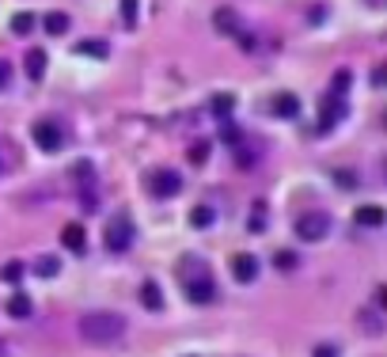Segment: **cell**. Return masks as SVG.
<instances>
[{"instance_id":"9a60e30c","label":"cell","mask_w":387,"mask_h":357,"mask_svg":"<svg viewBox=\"0 0 387 357\" xmlns=\"http://www.w3.org/2000/svg\"><path fill=\"white\" fill-rule=\"evenodd\" d=\"M383 217L387 213L380 209V205H361V209H357V224H365V228H380Z\"/></svg>"},{"instance_id":"9c48e42d","label":"cell","mask_w":387,"mask_h":357,"mask_svg":"<svg viewBox=\"0 0 387 357\" xmlns=\"http://www.w3.org/2000/svg\"><path fill=\"white\" fill-rule=\"evenodd\" d=\"M61 247H69L72 255H80V251L88 247V232H84V224H77V221L65 224L61 228Z\"/></svg>"},{"instance_id":"d6a6232c","label":"cell","mask_w":387,"mask_h":357,"mask_svg":"<svg viewBox=\"0 0 387 357\" xmlns=\"http://www.w3.org/2000/svg\"><path fill=\"white\" fill-rule=\"evenodd\" d=\"M0 167H4V164H0Z\"/></svg>"},{"instance_id":"7c38bea8","label":"cell","mask_w":387,"mask_h":357,"mask_svg":"<svg viewBox=\"0 0 387 357\" xmlns=\"http://www.w3.org/2000/svg\"><path fill=\"white\" fill-rule=\"evenodd\" d=\"M27 77L31 80H42L46 77V50H39V46H34V50H27Z\"/></svg>"},{"instance_id":"7a4b0ae2","label":"cell","mask_w":387,"mask_h":357,"mask_svg":"<svg viewBox=\"0 0 387 357\" xmlns=\"http://www.w3.org/2000/svg\"><path fill=\"white\" fill-rule=\"evenodd\" d=\"M183 270H190V274L183 278L190 304H213L216 300V281L209 274V266H202V262H194V259H183Z\"/></svg>"},{"instance_id":"4316f807","label":"cell","mask_w":387,"mask_h":357,"mask_svg":"<svg viewBox=\"0 0 387 357\" xmlns=\"http://www.w3.org/2000/svg\"><path fill=\"white\" fill-rule=\"evenodd\" d=\"M122 23L137 27V0H122Z\"/></svg>"},{"instance_id":"1f68e13d","label":"cell","mask_w":387,"mask_h":357,"mask_svg":"<svg viewBox=\"0 0 387 357\" xmlns=\"http://www.w3.org/2000/svg\"><path fill=\"white\" fill-rule=\"evenodd\" d=\"M0 350H4V342H0Z\"/></svg>"},{"instance_id":"52a82bcc","label":"cell","mask_w":387,"mask_h":357,"mask_svg":"<svg viewBox=\"0 0 387 357\" xmlns=\"http://www.w3.org/2000/svg\"><path fill=\"white\" fill-rule=\"evenodd\" d=\"M232 274H235V281H254L258 278V259L251 255V251H240V255H232Z\"/></svg>"},{"instance_id":"4dcf8cb0","label":"cell","mask_w":387,"mask_h":357,"mask_svg":"<svg viewBox=\"0 0 387 357\" xmlns=\"http://www.w3.org/2000/svg\"><path fill=\"white\" fill-rule=\"evenodd\" d=\"M338 183H342V190H353V186H357V175H349V171H338Z\"/></svg>"},{"instance_id":"2e32d148","label":"cell","mask_w":387,"mask_h":357,"mask_svg":"<svg viewBox=\"0 0 387 357\" xmlns=\"http://www.w3.org/2000/svg\"><path fill=\"white\" fill-rule=\"evenodd\" d=\"M8 316H12V319H27V316H31V297L15 293L12 300H8Z\"/></svg>"},{"instance_id":"d4e9b609","label":"cell","mask_w":387,"mask_h":357,"mask_svg":"<svg viewBox=\"0 0 387 357\" xmlns=\"http://www.w3.org/2000/svg\"><path fill=\"white\" fill-rule=\"evenodd\" d=\"M273 266H277V270H296L300 266L296 251H277V255H273Z\"/></svg>"},{"instance_id":"ac0fdd59","label":"cell","mask_w":387,"mask_h":357,"mask_svg":"<svg viewBox=\"0 0 387 357\" xmlns=\"http://www.w3.org/2000/svg\"><path fill=\"white\" fill-rule=\"evenodd\" d=\"M34 274H39V278H58V274H61V259L42 255L39 262H34Z\"/></svg>"},{"instance_id":"ffe728a7","label":"cell","mask_w":387,"mask_h":357,"mask_svg":"<svg viewBox=\"0 0 387 357\" xmlns=\"http://www.w3.org/2000/svg\"><path fill=\"white\" fill-rule=\"evenodd\" d=\"M72 50H77L80 53V58H107V42H77V46H72Z\"/></svg>"},{"instance_id":"f1b7e54d","label":"cell","mask_w":387,"mask_h":357,"mask_svg":"<svg viewBox=\"0 0 387 357\" xmlns=\"http://www.w3.org/2000/svg\"><path fill=\"white\" fill-rule=\"evenodd\" d=\"M311 357H338V346L323 342V346H315V350H311Z\"/></svg>"},{"instance_id":"44dd1931","label":"cell","mask_w":387,"mask_h":357,"mask_svg":"<svg viewBox=\"0 0 387 357\" xmlns=\"http://www.w3.org/2000/svg\"><path fill=\"white\" fill-rule=\"evenodd\" d=\"M213 221H216V217H213L209 205H194V209H190V224H194V228H209Z\"/></svg>"},{"instance_id":"6da1fadb","label":"cell","mask_w":387,"mask_h":357,"mask_svg":"<svg viewBox=\"0 0 387 357\" xmlns=\"http://www.w3.org/2000/svg\"><path fill=\"white\" fill-rule=\"evenodd\" d=\"M77 331H80L84 342H91V346H110V342H118V338L126 335V316H118V312H88V316H80Z\"/></svg>"},{"instance_id":"3957f363","label":"cell","mask_w":387,"mask_h":357,"mask_svg":"<svg viewBox=\"0 0 387 357\" xmlns=\"http://www.w3.org/2000/svg\"><path fill=\"white\" fill-rule=\"evenodd\" d=\"M103 240H107V247L122 255V251L133 247V221L126 217V213H118L114 221H107V228H103Z\"/></svg>"},{"instance_id":"ba28073f","label":"cell","mask_w":387,"mask_h":357,"mask_svg":"<svg viewBox=\"0 0 387 357\" xmlns=\"http://www.w3.org/2000/svg\"><path fill=\"white\" fill-rule=\"evenodd\" d=\"M346 115V103H342V91H330V99H323V118H319V134H327L338 118Z\"/></svg>"},{"instance_id":"5b68a950","label":"cell","mask_w":387,"mask_h":357,"mask_svg":"<svg viewBox=\"0 0 387 357\" xmlns=\"http://www.w3.org/2000/svg\"><path fill=\"white\" fill-rule=\"evenodd\" d=\"M148 190H152V198H175V194L183 190V175H178L175 167H156V171L148 175Z\"/></svg>"},{"instance_id":"83f0119b","label":"cell","mask_w":387,"mask_h":357,"mask_svg":"<svg viewBox=\"0 0 387 357\" xmlns=\"http://www.w3.org/2000/svg\"><path fill=\"white\" fill-rule=\"evenodd\" d=\"M235 164H240V167H254V164H258V152H254V148H243V152H235Z\"/></svg>"},{"instance_id":"603a6c76","label":"cell","mask_w":387,"mask_h":357,"mask_svg":"<svg viewBox=\"0 0 387 357\" xmlns=\"http://www.w3.org/2000/svg\"><path fill=\"white\" fill-rule=\"evenodd\" d=\"M251 232H262L266 228V202H254V209H251V224H247Z\"/></svg>"},{"instance_id":"4fadbf2b","label":"cell","mask_w":387,"mask_h":357,"mask_svg":"<svg viewBox=\"0 0 387 357\" xmlns=\"http://www.w3.org/2000/svg\"><path fill=\"white\" fill-rule=\"evenodd\" d=\"M140 304H145L148 312H159V308H164V293H159L156 281H145V285H140Z\"/></svg>"},{"instance_id":"484cf974","label":"cell","mask_w":387,"mask_h":357,"mask_svg":"<svg viewBox=\"0 0 387 357\" xmlns=\"http://www.w3.org/2000/svg\"><path fill=\"white\" fill-rule=\"evenodd\" d=\"M221 137L228 141V145H240V137H243V134H240V126H235L232 118H224V122H221Z\"/></svg>"},{"instance_id":"7402d4cb","label":"cell","mask_w":387,"mask_h":357,"mask_svg":"<svg viewBox=\"0 0 387 357\" xmlns=\"http://www.w3.org/2000/svg\"><path fill=\"white\" fill-rule=\"evenodd\" d=\"M31 31H34V15L31 12L12 15V34H31Z\"/></svg>"},{"instance_id":"277c9868","label":"cell","mask_w":387,"mask_h":357,"mask_svg":"<svg viewBox=\"0 0 387 357\" xmlns=\"http://www.w3.org/2000/svg\"><path fill=\"white\" fill-rule=\"evenodd\" d=\"M296 240H304V243H315V240H327V232H330V217L327 213H319V209H311L304 213V217H296Z\"/></svg>"},{"instance_id":"e0dca14e","label":"cell","mask_w":387,"mask_h":357,"mask_svg":"<svg viewBox=\"0 0 387 357\" xmlns=\"http://www.w3.org/2000/svg\"><path fill=\"white\" fill-rule=\"evenodd\" d=\"M209 110H213V118H228L232 110H235V96H213V103H209Z\"/></svg>"},{"instance_id":"cb8c5ba5","label":"cell","mask_w":387,"mask_h":357,"mask_svg":"<svg viewBox=\"0 0 387 357\" xmlns=\"http://www.w3.org/2000/svg\"><path fill=\"white\" fill-rule=\"evenodd\" d=\"M186 160H190V164H205V160H209V141H194Z\"/></svg>"},{"instance_id":"5bb4252c","label":"cell","mask_w":387,"mask_h":357,"mask_svg":"<svg viewBox=\"0 0 387 357\" xmlns=\"http://www.w3.org/2000/svg\"><path fill=\"white\" fill-rule=\"evenodd\" d=\"M23 278H27V266H23V259H8L4 266H0V281H8V285H20Z\"/></svg>"},{"instance_id":"d6986e66","label":"cell","mask_w":387,"mask_h":357,"mask_svg":"<svg viewBox=\"0 0 387 357\" xmlns=\"http://www.w3.org/2000/svg\"><path fill=\"white\" fill-rule=\"evenodd\" d=\"M42 27H46L50 34H65V31H69V15H65V12H50V15L42 20Z\"/></svg>"},{"instance_id":"8fae6325","label":"cell","mask_w":387,"mask_h":357,"mask_svg":"<svg viewBox=\"0 0 387 357\" xmlns=\"http://www.w3.org/2000/svg\"><path fill=\"white\" fill-rule=\"evenodd\" d=\"M213 27L221 34H235V31H240V15H235V8H216V12H213Z\"/></svg>"},{"instance_id":"8992f818","label":"cell","mask_w":387,"mask_h":357,"mask_svg":"<svg viewBox=\"0 0 387 357\" xmlns=\"http://www.w3.org/2000/svg\"><path fill=\"white\" fill-rule=\"evenodd\" d=\"M31 134H34V145H39L42 152H61L65 148V129L58 126V122H50V118L34 122Z\"/></svg>"},{"instance_id":"f546056e","label":"cell","mask_w":387,"mask_h":357,"mask_svg":"<svg viewBox=\"0 0 387 357\" xmlns=\"http://www.w3.org/2000/svg\"><path fill=\"white\" fill-rule=\"evenodd\" d=\"M8 84H12V65H8V61H0V91H4Z\"/></svg>"},{"instance_id":"30bf717a","label":"cell","mask_w":387,"mask_h":357,"mask_svg":"<svg viewBox=\"0 0 387 357\" xmlns=\"http://www.w3.org/2000/svg\"><path fill=\"white\" fill-rule=\"evenodd\" d=\"M270 110H273L277 118H296V115H300V99L289 96V91H281V96H273Z\"/></svg>"}]
</instances>
